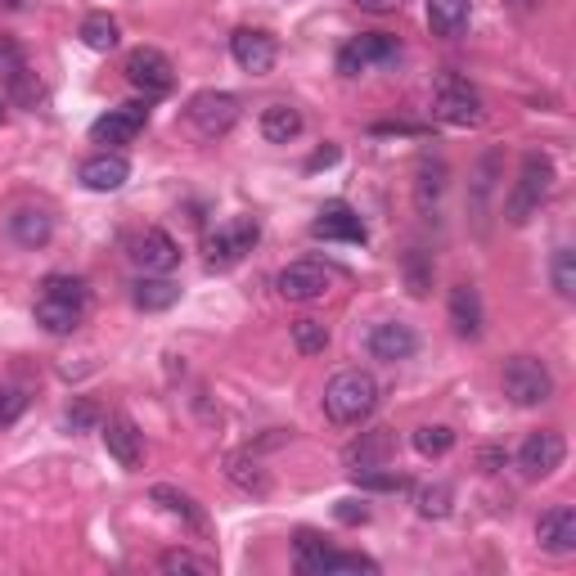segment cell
<instances>
[{"instance_id": "1", "label": "cell", "mask_w": 576, "mask_h": 576, "mask_svg": "<svg viewBox=\"0 0 576 576\" xmlns=\"http://www.w3.org/2000/svg\"><path fill=\"white\" fill-rule=\"evenodd\" d=\"M379 379L370 370H342L325 383V419L338 423V428H356V423H366L374 410H379Z\"/></svg>"}, {"instance_id": "2", "label": "cell", "mask_w": 576, "mask_h": 576, "mask_svg": "<svg viewBox=\"0 0 576 576\" xmlns=\"http://www.w3.org/2000/svg\"><path fill=\"white\" fill-rule=\"evenodd\" d=\"M554 181H558L554 158H549V154H541V150H532V154L523 158V172H518L514 194L504 198V216H510V226H527V222H532V212L549 198Z\"/></svg>"}, {"instance_id": "3", "label": "cell", "mask_w": 576, "mask_h": 576, "mask_svg": "<svg viewBox=\"0 0 576 576\" xmlns=\"http://www.w3.org/2000/svg\"><path fill=\"white\" fill-rule=\"evenodd\" d=\"M500 388L518 410H532V405H545L554 397V374L536 356H510L500 370Z\"/></svg>"}, {"instance_id": "4", "label": "cell", "mask_w": 576, "mask_h": 576, "mask_svg": "<svg viewBox=\"0 0 576 576\" xmlns=\"http://www.w3.org/2000/svg\"><path fill=\"white\" fill-rule=\"evenodd\" d=\"M432 113H438L446 126H477L486 117V104H482V91L469 78L446 72V78H438V91H432Z\"/></svg>"}, {"instance_id": "5", "label": "cell", "mask_w": 576, "mask_h": 576, "mask_svg": "<svg viewBox=\"0 0 576 576\" xmlns=\"http://www.w3.org/2000/svg\"><path fill=\"white\" fill-rule=\"evenodd\" d=\"M239 95H230V91H198V95H189V104H185V122H189V131L198 135V140H222L235 122H239Z\"/></svg>"}, {"instance_id": "6", "label": "cell", "mask_w": 576, "mask_h": 576, "mask_svg": "<svg viewBox=\"0 0 576 576\" xmlns=\"http://www.w3.org/2000/svg\"><path fill=\"white\" fill-rule=\"evenodd\" d=\"M126 257L140 275H172L181 266V244L158 226H144L126 239Z\"/></svg>"}, {"instance_id": "7", "label": "cell", "mask_w": 576, "mask_h": 576, "mask_svg": "<svg viewBox=\"0 0 576 576\" xmlns=\"http://www.w3.org/2000/svg\"><path fill=\"white\" fill-rule=\"evenodd\" d=\"M401 59V41L388 37V32H360L356 41H347L338 50V72L342 78H360L366 68H379V63H397Z\"/></svg>"}, {"instance_id": "8", "label": "cell", "mask_w": 576, "mask_h": 576, "mask_svg": "<svg viewBox=\"0 0 576 576\" xmlns=\"http://www.w3.org/2000/svg\"><path fill=\"white\" fill-rule=\"evenodd\" d=\"M122 72H126V82H131L135 91H144V95H167V91L176 86V68H172V59H167L163 50H154V45L131 50Z\"/></svg>"}, {"instance_id": "9", "label": "cell", "mask_w": 576, "mask_h": 576, "mask_svg": "<svg viewBox=\"0 0 576 576\" xmlns=\"http://www.w3.org/2000/svg\"><path fill=\"white\" fill-rule=\"evenodd\" d=\"M563 460H567V442H563V432H558V428L527 432V442L518 446V469H523V477H532V482L558 473Z\"/></svg>"}, {"instance_id": "10", "label": "cell", "mask_w": 576, "mask_h": 576, "mask_svg": "<svg viewBox=\"0 0 576 576\" xmlns=\"http://www.w3.org/2000/svg\"><path fill=\"white\" fill-rule=\"evenodd\" d=\"M275 288H279L284 302H320L329 288H333V275L320 261H288L275 275Z\"/></svg>"}, {"instance_id": "11", "label": "cell", "mask_w": 576, "mask_h": 576, "mask_svg": "<svg viewBox=\"0 0 576 576\" xmlns=\"http://www.w3.org/2000/svg\"><path fill=\"white\" fill-rule=\"evenodd\" d=\"M257 222L253 216H239V222H230V226H222L212 239H207V270H226V266H235V261H244L248 253H253V244H257Z\"/></svg>"}, {"instance_id": "12", "label": "cell", "mask_w": 576, "mask_h": 576, "mask_svg": "<svg viewBox=\"0 0 576 576\" xmlns=\"http://www.w3.org/2000/svg\"><path fill=\"white\" fill-rule=\"evenodd\" d=\"M0 78H6V86H10V95L19 104H28V109L41 104V82H37V72L28 68V59H23L14 37H0Z\"/></svg>"}, {"instance_id": "13", "label": "cell", "mask_w": 576, "mask_h": 576, "mask_svg": "<svg viewBox=\"0 0 576 576\" xmlns=\"http://www.w3.org/2000/svg\"><path fill=\"white\" fill-rule=\"evenodd\" d=\"M275 54H279V45H275V37L266 28H239L230 37V59L244 72H253V78H266V72L275 68Z\"/></svg>"}, {"instance_id": "14", "label": "cell", "mask_w": 576, "mask_h": 576, "mask_svg": "<svg viewBox=\"0 0 576 576\" xmlns=\"http://www.w3.org/2000/svg\"><path fill=\"white\" fill-rule=\"evenodd\" d=\"M144 122H150V104H117L91 122V140L95 144H131L144 131Z\"/></svg>"}, {"instance_id": "15", "label": "cell", "mask_w": 576, "mask_h": 576, "mask_svg": "<svg viewBox=\"0 0 576 576\" xmlns=\"http://www.w3.org/2000/svg\"><path fill=\"white\" fill-rule=\"evenodd\" d=\"M366 347H370L374 360H383V366H397V360H410V356L419 351V333H414L405 320H379V325L370 329Z\"/></svg>"}, {"instance_id": "16", "label": "cell", "mask_w": 576, "mask_h": 576, "mask_svg": "<svg viewBox=\"0 0 576 576\" xmlns=\"http://www.w3.org/2000/svg\"><path fill=\"white\" fill-rule=\"evenodd\" d=\"M536 545L545 554H576V510L572 504H554L536 518Z\"/></svg>"}, {"instance_id": "17", "label": "cell", "mask_w": 576, "mask_h": 576, "mask_svg": "<svg viewBox=\"0 0 576 576\" xmlns=\"http://www.w3.org/2000/svg\"><path fill=\"white\" fill-rule=\"evenodd\" d=\"M100 438H104V446H109V455L126 469V473H135L140 464H144V432L126 419V414H113L104 428H100Z\"/></svg>"}, {"instance_id": "18", "label": "cell", "mask_w": 576, "mask_h": 576, "mask_svg": "<svg viewBox=\"0 0 576 576\" xmlns=\"http://www.w3.org/2000/svg\"><path fill=\"white\" fill-rule=\"evenodd\" d=\"M78 181L91 189V194H117L126 181H131V163L126 154H91L82 167H78Z\"/></svg>"}, {"instance_id": "19", "label": "cell", "mask_w": 576, "mask_h": 576, "mask_svg": "<svg viewBox=\"0 0 576 576\" xmlns=\"http://www.w3.org/2000/svg\"><path fill=\"white\" fill-rule=\"evenodd\" d=\"M316 239H333V244H366V222L347 207V203H325L320 216H316V226H311Z\"/></svg>"}, {"instance_id": "20", "label": "cell", "mask_w": 576, "mask_h": 576, "mask_svg": "<svg viewBox=\"0 0 576 576\" xmlns=\"http://www.w3.org/2000/svg\"><path fill=\"white\" fill-rule=\"evenodd\" d=\"M6 230H10V239L19 244V248H45L50 239H54V216L45 212V207H14L10 212V222H6Z\"/></svg>"}, {"instance_id": "21", "label": "cell", "mask_w": 576, "mask_h": 576, "mask_svg": "<svg viewBox=\"0 0 576 576\" xmlns=\"http://www.w3.org/2000/svg\"><path fill=\"white\" fill-rule=\"evenodd\" d=\"M150 500L158 504V510H163L167 518H176L181 527L207 532V514H203V504H198L189 491H181V486H172V482H158V486L150 491Z\"/></svg>"}, {"instance_id": "22", "label": "cell", "mask_w": 576, "mask_h": 576, "mask_svg": "<svg viewBox=\"0 0 576 576\" xmlns=\"http://www.w3.org/2000/svg\"><path fill=\"white\" fill-rule=\"evenodd\" d=\"M131 302L140 311H172L181 302V284L172 275H140L131 284Z\"/></svg>"}, {"instance_id": "23", "label": "cell", "mask_w": 576, "mask_h": 576, "mask_svg": "<svg viewBox=\"0 0 576 576\" xmlns=\"http://www.w3.org/2000/svg\"><path fill=\"white\" fill-rule=\"evenodd\" d=\"M392 451H397V438H392L388 428H374V432H360V438L347 446V464H351V473H360V469H383Z\"/></svg>"}, {"instance_id": "24", "label": "cell", "mask_w": 576, "mask_h": 576, "mask_svg": "<svg viewBox=\"0 0 576 576\" xmlns=\"http://www.w3.org/2000/svg\"><path fill=\"white\" fill-rule=\"evenodd\" d=\"M469 19H473V0H428V28L432 37H464L469 32Z\"/></svg>"}, {"instance_id": "25", "label": "cell", "mask_w": 576, "mask_h": 576, "mask_svg": "<svg viewBox=\"0 0 576 576\" xmlns=\"http://www.w3.org/2000/svg\"><path fill=\"white\" fill-rule=\"evenodd\" d=\"M446 311H451V329L460 338H482V298H477L473 284H455L451 288Z\"/></svg>"}, {"instance_id": "26", "label": "cell", "mask_w": 576, "mask_h": 576, "mask_svg": "<svg viewBox=\"0 0 576 576\" xmlns=\"http://www.w3.org/2000/svg\"><path fill=\"white\" fill-rule=\"evenodd\" d=\"M302 576H333V572H379V563L370 558V554H351V549H320L316 558H307L302 567H298Z\"/></svg>"}, {"instance_id": "27", "label": "cell", "mask_w": 576, "mask_h": 576, "mask_svg": "<svg viewBox=\"0 0 576 576\" xmlns=\"http://www.w3.org/2000/svg\"><path fill=\"white\" fill-rule=\"evenodd\" d=\"M261 135L270 140V144H294L298 135H302V109H294V104H284V100H275V104H266L261 109Z\"/></svg>"}, {"instance_id": "28", "label": "cell", "mask_w": 576, "mask_h": 576, "mask_svg": "<svg viewBox=\"0 0 576 576\" xmlns=\"http://www.w3.org/2000/svg\"><path fill=\"white\" fill-rule=\"evenodd\" d=\"M442 189H446V163L432 158V154H423V158H419V172H414V203H419L423 216L438 212Z\"/></svg>"}, {"instance_id": "29", "label": "cell", "mask_w": 576, "mask_h": 576, "mask_svg": "<svg viewBox=\"0 0 576 576\" xmlns=\"http://www.w3.org/2000/svg\"><path fill=\"white\" fill-rule=\"evenodd\" d=\"M82 307H72V302H59V298H37V325L45 329V333H54V338H63V333H72L82 325Z\"/></svg>"}, {"instance_id": "30", "label": "cell", "mask_w": 576, "mask_h": 576, "mask_svg": "<svg viewBox=\"0 0 576 576\" xmlns=\"http://www.w3.org/2000/svg\"><path fill=\"white\" fill-rule=\"evenodd\" d=\"M500 150H486L482 158H477V172H473V194H469V207H473V216H486V203H491V194H495V181H500Z\"/></svg>"}, {"instance_id": "31", "label": "cell", "mask_w": 576, "mask_h": 576, "mask_svg": "<svg viewBox=\"0 0 576 576\" xmlns=\"http://www.w3.org/2000/svg\"><path fill=\"white\" fill-rule=\"evenodd\" d=\"M226 477L239 486V491H248V495H266L270 491V477H266V469L248 455V451H235V455H226Z\"/></svg>"}, {"instance_id": "32", "label": "cell", "mask_w": 576, "mask_h": 576, "mask_svg": "<svg viewBox=\"0 0 576 576\" xmlns=\"http://www.w3.org/2000/svg\"><path fill=\"white\" fill-rule=\"evenodd\" d=\"M410 442H414V451L423 460H442V455L455 451V428L451 423H423V428H414Z\"/></svg>"}, {"instance_id": "33", "label": "cell", "mask_w": 576, "mask_h": 576, "mask_svg": "<svg viewBox=\"0 0 576 576\" xmlns=\"http://www.w3.org/2000/svg\"><path fill=\"white\" fill-rule=\"evenodd\" d=\"M41 298H59V302H72V307L86 311V302H91V284H86L82 275H45Z\"/></svg>"}, {"instance_id": "34", "label": "cell", "mask_w": 576, "mask_h": 576, "mask_svg": "<svg viewBox=\"0 0 576 576\" xmlns=\"http://www.w3.org/2000/svg\"><path fill=\"white\" fill-rule=\"evenodd\" d=\"M549 284H554V294L558 298H576V248L572 244H558L554 257H549Z\"/></svg>"}, {"instance_id": "35", "label": "cell", "mask_w": 576, "mask_h": 576, "mask_svg": "<svg viewBox=\"0 0 576 576\" xmlns=\"http://www.w3.org/2000/svg\"><path fill=\"white\" fill-rule=\"evenodd\" d=\"M117 41H122L117 19H109V14H86V19H82V45H86V50L109 54V50H117Z\"/></svg>"}, {"instance_id": "36", "label": "cell", "mask_w": 576, "mask_h": 576, "mask_svg": "<svg viewBox=\"0 0 576 576\" xmlns=\"http://www.w3.org/2000/svg\"><path fill=\"white\" fill-rule=\"evenodd\" d=\"M451 504H455V491H451L446 482H432V486H419V491H414L419 518H446Z\"/></svg>"}, {"instance_id": "37", "label": "cell", "mask_w": 576, "mask_h": 576, "mask_svg": "<svg viewBox=\"0 0 576 576\" xmlns=\"http://www.w3.org/2000/svg\"><path fill=\"white\" fill-rule=\"evenodd\" d=\"M401 275H405L410 298H428V288H432V257L423 248H410L405 261H401Z\"/></svg>"}, {"instance_id": "38", "label": "cell", "mask_w": 576, "mask_h": 576, "mask_svg": "<svg viewBox=\"0 0 576 576\" xmlns=\"http://www.w3.org/2000/svg\"><path fill=\"white\" fill-rule=\"evenodd\" d=\"M294 347H298L302 356H320V351L329 347V325L316 320V316H298V320H294Z\"/></svg>"}, {"instance_id": "39", "label": "cell", "mask_w": 576, "mask_h": 576, "mask_svg": "<svg viewBox=\"0 0 576 576\" xmlns=\"http://www.w3.org/2000/svg\"><path fill=\"white\" fill-rule=\"evenodd\" d=\"M158 572H167V576H181V572H189V576H212L216 563H212V558H198V554H189V549H167V554L158 558Z\"/></svg>"}, {"instance_id": "40", "label": "cell", "mask_w": 576, "mask_h": 576, "mask_svg": "<svg viewBox=\"0 0 576 576\" xmlns=\"http://www.w3.org/2000/svg\"><path fill=\"white\" fill-rule=\"evenodd\" d=\"M356 486H360V491H388V495L410 491V482H405L401 473H388V464H383V469H360V473H356Z\"/></svg>"}, {"instance_id": "41", "label": "cell", "mask_w": 576, "mask_h": 576, "mask_svg": "<svg viewBox=\"0 0 576 576\" xmlns=\"http://www.w3.org/2000/svg\"><path fill=\"white\" fill-rule=\"evenodd\" d=\"M338 523L356 527V523H370V504H360V500H338V510H333Z\"/></svg>"}, {"instance_id": "42", "label": "cell", "mask_w": 576, "mask_h": 576, "mask_svg": "<svg viewBox=\"0 0 576 576\" xmlns=\"http://www.w3.org/2000/svg\"><path fill=\"white\" fill-rule=\"evenodd\" d=\"M19 410H23V392L19 388H0V423L19 419Z\"/></svg>"}, {"instance_id": "43", "label": "cell", "mask_w": 576, "mask_h": 576, "mask_svg": "<svg viewBox=\"0 0 576 576\" xmlns=\"http://www.w3.org/2000/svg\"><path fill=\"white\" fill-rule=\"evenodd\" d=\"M95 419H100V414H95V405H91V401H82L78 410H68V428H72V432H82V428H91Z\"/></svg>"}, {"instance_id": "44", "label": "cell", "mask_w": 576, "mask_h": 576, "mask_svg": "<svg viewBox=\"0 0 576 576\" xmlns=\"http://www.w3.org/2000/svg\"><path fill=\"white\" fill-rule=\"evenodd\" d=\"M360 10H370V14H392L397 10V0H356Z\"/></svg>"}, {"instance_id": "45", "label": "cell", "mask_w": 576, "mask_h": 576, "mask_svg": "<svg viewBox=\"0 0 576 576\" xmlns=\"http://www.w3.org/2000/svg\"><path fill=\"white\" fill-rule=\"evenodd\" d=\"M333 163H338V150L329 144V150H320V154L311 158V172H316V167H333Z\"/></svg>"}, {"instance_id": "46", "label": "cell", "mask_w": 576, "mask_h": 576, "mask_svg": "<svg viewBox=\"0 0 576 576\" xmlns=\"http://www.w3.org/2000/svg\"><path fill=\"white\" fill-rule=\"evenodd\" d=\"M482 464L495 473V464H504V455H500V451H482Z\"/></svg>"}, {"instance_id": "47", "label": "cell", "mask_w": 576, "mask_h": 576, "mask_svg": "<svg viewBox=\"0 0 576 576\" xmlns=\"http://www.w3.org/2000/svg\"><path fill=\"white\" fill-rule=\"evenodd\" d=\"M514 6H541V0H514Z\"/></svg>"}, {"instance_id": "48", "label": "cell", "mask_w": 576, "mask_h": 576, "mask_svg": "<svg viewBox=\"0 0 576 576\" xmlns=\"http://www.w3.org/2000/svg\"><path fill=\"white\" fill-rule=\"evenodd\" d=\"M0 122H6V104H0Z\"/></svg>"}]
</instances>
